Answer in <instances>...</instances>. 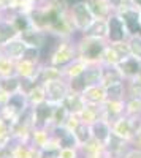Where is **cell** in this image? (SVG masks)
Returning <instances> with one entry per match:
<instances>
[{"label": "cell", "mask_w": 141, "mask_h": 158, "mask_svg": "<svg viewBox=\"0 0 141 158\" xmlns=\"http://www.w3.org/2000/svg\"><path fill=\"white\" fill-rule=\"evenodd\" d=\"M73 13H75L76 24H78L81 29H87L89 25H91V24L94 22L92 11L89 10L84 3H76V5L73 6Z\"/></svg>", "instance_id": "obj_1"}, {"label": "cell", "mask_w": 141, "mask_h": 158, "mask_svg": "<svg viewBox=\"0 0 141 158\" xmlns=\"http://www.w3.org/2000/svg\"><path fill=\"white\" fill-rule=\"evenodd\" d=\"M108 35L113 41H121L124 38V24L119 18H111L108 22Z\"/></svg>", "instance_id": "obj_2"}, {"label": "cell", "mask_w": 141, "mask_h": 158, "mask_svg": "<svg viewBox=\"0 0 141 158\" xmlns=\"http://www.w3.org/2000/svg\"><path fill=\"white\" fill-rule=\"evenodd\" d=\"M124 24L127 25L130 33H141V21L138 13L135 11H125L124 13Z\"/></svg>", "instance_id": "obj_3"}, {"label": "cell", "mask_w": 141, "mask_h": 158, "mask_svg": "<svg viewBox=\"0 0 141 158\" xmlns=\"http://www.w3.org/2000/svg\"><path fill=\"white\" fill-rule=\"evenodd\" d=\"M119 67L122 68V71L125 74H129V76H133L139 71V63H138L136 59H125V60L121 62Z\"/></svg>", "instance_id": "obj_4"}, {"label": "cell", "mask_w": 141, "mask_h": 158, "mask_svg": "<svg viewBox=\"0 0 141 158\" xmlns=\"http://www.w3.org/2000/svg\"><path fill=\"white\" fill-rule=\"evenodd\" d=\"M92 130H94V135H95V138H97L98 141H106V139H108L109 130H108V127H106L103 122H97Z\"/></svg>", "instance_id": "obj_5"}, {"label": "cell", "mask_w": 141, "mask_h": 158, "mask_svg": "<svg viewBox=\"0 0 141 158\" xmlns=\"http://www.w3.org/2000/svg\"><path fill=\"white\" fill-rule=\"evenodd\" d=\"M84 76V81H86V85H94L98 82V77H100V71L98 70H87L83 73Z\"/></svg>", "instance_id": "obj_6"}, {"label": "cell", "mask_w": 141, "mask_h": 158, "mask_svg": "<svg viewBox=\"0 0 141 158\" xmlns=\"http://www.w3.org/2000/svg\"><path fill=\"white\" fill-rule=\"evenodd\" d=\"M48 90H49L51 98H53V100H59V98H62V97H63V87H62L60 84H57V82L49 84Z\"/></svg>", "instance_id": "obj_7"}, {"label": "cell", "mask_w": 141, "mask_h": 158, "mask_svg": "<svg viewBox=\"0 0 141 158\" xmlns=\"http://www.w3.org/2000/svg\"><path fill=\"white\" fill-rule=\"evenodd\" d=\"M59 136L62 139V147H65V149H70L75 146V138L73 135L67 133V131H59Z\"/></svg>", "instance_id": "obj_8"}, {"label": "cell", "mask_w": 141, "mask_h": 158, "mask_svg": "<svg viewBox=\"0 0 141 158\" xmlns=\"http://www.w3.org/2000/svg\"><path fill=\"white\" fill-rule=\"evenodd\" d=\"M100 52H101V44H100V43L94 41V43L89 44V48H87V56H89V57L95 59V57H98Z\"/></svg>", "instance_id": "obj_9"}, {"label": "cell", "mask_w": 141, "mask_h": 158, "mask_svg": "<svg viewBox=\"0 0 141 158\" xmlns=\"http://www.w3.org/2000/svg\"><path fill=\"white\" fill-rule=\"evenodd\" d=\"M8 104H10V106H13V108H16V109H22L24 104H25V101H24V98H22L21 95H13V97L10 98Z\"/></svg>", "instance_id": "obj_10"}, {"label": "cell", "mask_w": 141, "mask_h": 158, "mask_svg": "<svg viewBox=\"0 0 141 158\" xmlns=\"http://www.w3.org/2000/svg\"><path fill=\"white\" fill-rule=\"evenodd\" d=\"M24 51H25V46L22 43H11L8 46V52L11 56H19V54H22Z\"/></svg>", "instance_id": "obj_11"}, {"label": "cell", "mask_w": 141, "mask_h": 158, "mask_svg": "<svg viewBox=\"0 0 141 158\" xmlns=\"http://www.w3.org/2000/svg\"><path fill=\"white\" fill-rule=\"evenodd\" d=\"M49 115H51V109L48 106H38L36 108V117L40 122H45Z\"/></svg>", "instance_id": "obj_12"}, {"label": "cell", "mask_w": 141, "mask_h": 158, "mask_svg": "<svg viewBox=\"0 0 141 158\" xmlns=\"http://www.w3.org/2000/svg\"><path fill=\"white\" fill-rule=\"evenodd\" d=\"M121 92H122V87H121V84H113V85H109V87H108L106 94H108V97L118 98V97L121 95Z\"/></svg>", "instance_id": "obj_13"}, {"label": "cell", "mask_w": 141, "mask_h": 158, "mask_svg": "<svg viewBox=\"0 0 141 158\" xmlns=\"http://www.w3.org/2000/svg\"><path fill=\"white\" fill-rule=\"evenodd\" d=\"M73 87H75L76 90H83V89H86V87H87V85H86V81H84L83 73H81L78 77H75V79H73Z\"/></svg>", "instance_id": "obj_14"}, {"label": "cell", "mask_w": 141, "mask_h": 158, "mask_svg": "<svg viewBox=\"0 0 141 158\" xmlns=\"http://www.w3.org/2000/svg\"><path fill=\"white\" fill-rule=\"evenodd\" d=\"M130 48H132L133 54L141 59V40H139V38H135L133 41H132V44H130Z\"/></svg>", "instance_id": "obj_15"}, {"label": "cell", "mask_w": 141, "mask_h": 158, "mask_svg": "<svg viewBox=\"0 0 141 158\" xmlns=\"http://www.w3.org/2000/svg\"><path fill=\"white\" fill-rule=\"evenodd\" d=\"M0 29L3 30V32H2V40H3V41H5V40H6L8 36H13V35H15V32H13V29L10 27V25H6V24L0 25Z\"/></svg>", "instance_id": "obj_16"}, {"label": "cell", "mask_w": 141, "mask_h": 158, "mask_svg": "<svg viewBox=\"0 0 141 158\" xmlns=\"http://www.w3.org/2000/svg\"><path fill=\"white\" fill-rule=\"evenodd\" d=\"M3 89L8 90V92L18 89V81H16V79H6V81L3 82Z\"/></svg>", "instance_id": "obj_17"}, {"label": "cell", "mask_w": 141, "mask_h": 158, "mask_svg": "<svg viewBox=\"0 0 141 158\" xmlns=\"http://www.w3.org/2000/svg\"><path fill=\"white\" fill-rule=\"evenodd\" d=\"M78 136H79V141L81 142H86L89 139V130L86 127H79L78 128Z\"/></svg>", "instance_id": "obj_18"}, {"label": "cell", "mask_w": 141, "mask_h": 158, "mask_svg": "<svg viewBox=\"0 0 141 158\" xmlns=\"http://www.w3.org/2000/svg\"><path fill=\"white\" fill-rule=\"evenodd\" d=\"M24 56L27 57V59H30V60H32V59H36V57H38V51L33 49V48H27V49L24 51Z\"/></svg>", "instance_id": "obj_19"}, {"label": "cell", "mask_w": 141, "mask_h": 158, "mask_svg": "<svg viewBox=\"0 0 141 158\" xmlns=\"http://www.w3.org/2000/svg\"><path fill=\"white\" fill-rule=\"evenodd\" d=\"M18 25H19V29H25L27 27V21H25L24 18H19L18 19Z\"/></svg>", "instance_id": "obj_20"}, {"label": "cell", "mask_w": 141, "mask_h": 158, "mask_svg": "<svg viewBox=\"0 0 141 158\" xmlns=\"http://www.w3.org/2000/svg\"><path fill=\"white\" fill-rule=\"evenodd\" d=\"M135 2H136V3H138V5L141 6V0H135Z\"/></svg>", "instance_id": "obj_21"}, {"label": "cell", "mask_w": 141, "mask_h": 158, "mask_svg": "<svg viewBox=\"0 0 141 158\" xmlns=\"http://www.w3.org/2000/svg\"><path fill=\"white\" fill-rule=\"evenodd\" d=\"M139 21H141V19H139Z\"/></svg>", "instance_id": "obj_22"}]
</instances>
